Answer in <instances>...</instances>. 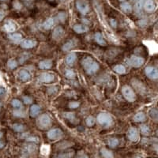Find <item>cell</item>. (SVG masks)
Masks as SVG:
<instances>
[{
    "label": "cell",
    "mask_w": 158,
    "mask_h": 158,
    "mask_svg": "<svg viewBox=\"0 0 158 158\" xmlns=\"http://www.w3.org/2000/svg\"><path fill=\"white\" fill-rule=\"evenodd\" d=\"M97 121L99 124L104 127H109L112 124L113 120L112 117L110 116L109 114L105 112L100 113L97 117Z\"/></svg>",
    "instance_id": "cell-1"
},
{
    "label": "cell",
    "mask_w": 158,
    "mask_h": 158,
    "mask_svg": "<svg viewBox=\"0 0 158 158\" xmlns=\"http://www.w3.org/2000/svg\"><path fill=\"white\" fill-rule=\"evenodd\" d=\"M36 125L39 128L42 130L48 129L52 126V120L49 116H48L47 114H43L39 116V118L36 120Z\"/></svg>",
    "instance_id": "cell-2"
},
{
    "label": "cell",
    "mask_w": 158,
    "mask_h": 158,
    "mask_svg": "<svg viewBox=\"0 0 158 158\" xmlns=\"http://www.w3.org/2000/svg\"><path fill=\"white\" fill-rule=\"evenodd\" d=\"M122 93L127 101L134 102L136 100L135 93H134L133 89L128 85H124L122 87Z\"/></svg>",
    "instance_id": "cell-3"
},
{
    "label": "cell",
    "mask_w": 158,
    "mask_h": 158,
    "mask_svg": "<svg viewBox=\"0 0 158 158\" xmlns=\"http://www.w3.org/2000/svg\"><path fill=\"white\" fill-rule=\"evenodd\" d=\"M76 7L82 14H86L89 11V6L86 0H77Z\"/></svg>",
    "instance_id": "cell-4"
},
{
    "label": "cell",
    "mask_w": 158,
    "mask_h": 158,
    "mask_svg": "<svg viewBox=\"0 0 158 158\" xmlns=\"http://www.w3.org/2000/svg\"><path fill=\"white\" fill-rule=\"evenodd\" d=\"M47 135H48V138L49 139H51V140H59V139H60L61 138L63 137V133L60 129L56 128V129L50 130L47 134Z\"/></svg>",
    "instance_id": "cell-5"
},
{
    "label": "cell",
    "mask_w": 158,
    "mask_h": 158,
    "mask_svg": "<svg viewBox=\"0 0 158 158\" xmlns=\"http://www.w3.org/2000/svg\"><path fill=\"white\" fill-rule=\"evenodd\" d=\"M145 60L142 57L137 56H132L130 59V63L132 67L135 68L141 67L144 64Z\"/></svg>",
    "instance_id": "cell-6"
},
{
    "label": "cell",
    "mask_w": 158,
    "mask_h": 158,
    "mask_svg": "<svg viewBox=\"0 0 158 158\" xmlns=\"http://www.w3.org/2000/svg\"><path fill=\"white\" fill-rule=\"evenodd\" d=\"M145 73L150 79H157L158 74L157 68L153 67H147L145 69Z\"/></svg>",
    "instance_id": "cell-7"
},
{
    "label": "cell",
    "mask_w": 158,
    "mask_h": 158,
    "mask_svg": "<svg viewBox=\"0 0 158 158\" xmlns=\"http://www.w3.org/2000/svg\"><path fill=\"white\" fill-rule=\"evenodd\" d=\"M64 34H65L64 29L61 26H58L53 31L52 38L55 40H61L64 36Z\"/></svg>",
    "instance_id": "cell-8"
},
{
    "label": "cell",
    "mask_w": 158,
    "mask_h": 158,
    "mask_svg": "<svg viewBox=\"0 0 158 158\" xmlns=\"http://www.w3.org/2000/svg\"><path fill=\"white\" fill-rule=\"evenodd\" d=\"M127 137L131 141H137L138 140V138H139L137 128L130 127L127 132Z\"/></svg>",
    "instance_id": "cell-9"
},
{
    "label": "cell",
    "mask_w": 158,
    "mask_h": 158,
    "mask_svg": "<svg viewBox=\"0 0 158 158\" xmlns=\"http://www.w3.org/2000/svg\"><path fill=\"white\" fill-rule=\"evenodd\" d=\"M39 79L41 82L44 83H49L55 79V76L52 74L49 73H42V74L40 75Z\"/></svg>",
    "instance_id": "cell-10"
},
{
    "label": "cell",
    "mask_w": 158,
    "mask_h": 158,
    "mask_svg": "<svg viewBox=\"0 0 158 158\" xmlns=\"http://www.w3.org/2000/svg\"><path fill=\"white\" fill-rule=\"evenodd\" d=\"M143 7H144L145 11L149 13H151L153 11H154L156 6H155L154 2L153 0H145L143 4Z\"/></svg>",
    "instance_id": "cell-11"
},
{
    "label": "cell",
    "mask_w": 158,
    "mask_h": 158,
    "mask_svg": "<svg viewBox=\"0 0 158 158\" xmlns=\"http://www.w3.org/2000/svg\"><path fill=\"white\" fill-rule=\"evenodd\" d=\"M36 45V41L32 40H22L21 43V48H25V49H29V48H32Z\"/></svg>",
    "instance_id": "cell-12"
},
{
    "label": "cell",
    "mask_w": 158,
    "mask_h": 158,
    "mask_svg": "<svg viewBox=\"0 0 158 158\" xmlns=\"http://www.w3.org/2000/svg\"><path fill=\"white\" fill-rule=\"evenodd\" d=\"M99 69V64L98 63H97V62H95V61H93V63L89 66L86 69H85V70H86V73L88 74H94L96 71H97Z\"/></svg>",
    "instance_id": "cell-13"
},
{
    "label": "cell",
    "mask_w": 158,
    "mask_h": 158,
    "mask_svg": "<svg viewBox=\"0 0 158 158\" xmlns=\"http://www.w3.org/2000/svg\"><path fill=\"white\" fill-rule=\"evenodd\" d=\"M39 68L41 70H46V69H50L52 66V61L50 59L43 60L39 63Z\"/></svg>",
    "instance_id": "cell-14"
},
{
    "label": "cell",
    "mask_w": 158,
    "mask_h": 158,
    "mask_svg": "<svg viewBox=\"0 0 158 158\" xmlns=\"http://www.w3.org/2000/svg\"><path fill=\"white\" fill-rule=\"evenodd\" d=\"M9 39L14 44H19L22 40V36L20 33H13L9 35Z\"/></svg>",
    "instance_id": "cell-15"
},
{
    "label": "cell",
    "mask_w": 158,
    "mask_h": 158,
    "mask_svg": "<svg viewBox=\"0 0 158 158\" xmlns=\"http://www.w3.org/2000/svg\"><path fill=\"white\" fill-rule=\"evenodd\" d=\"M76 59H77L76 54L74 52H71L70 53V54H68L67 56L66 57V63H67L68 65L72 66L74 63V62H75Z\"/></svg>",
    "instance_id": "cell-16"
},
{
    "label": "cell",
    "mask_w": 158,
    "mask_h": 158,
    "mask_svg": "<svg viewBox=\"0 0 158 158\" xmlns=\"http://www.w3.org/2000/svg\"><path fill=\"white\" fill-rule=\"evenodd\" d=\"M74 30L77 33H84V32H86L88 31L89 28L85 25L77 24V25H75L74 26Z\"/></svg>",
    "instance_id": "cell-17"
},
{
    "label": "cell",
    "mask_w": 158,
    "mask_h": 158,
    "mask_svg": "<svg viewBox=\"0 0 158 158\" xmlns=\"http://www.w3.org/2000/svg\"><path fill=\"white\" fill-rule=\"evenodd\" d=\"M4 28H5L6 32L11 33L16 30V25H14V23H13L12 21H8L4 25Z\"/></svg>",
    "instance_id": "cell-18"
},
{
    "label": "cell",
    "mask_w": 158,
    "mask_h": 158,
    "mask_svg": "<svg viewBox=\"0 0 158 158\" xmlns=\"http://www.w3.org/2000/svg\"><path fill=\"white\" fill-rule=\"evenodd\" d=\"M18 76H19V78L21 79V81H28L29 79H30V74L28 73V71H26V70H22L20 71V73L18 74Z\"/></svg>",
    "instance_id": "cell-19"
},
{
    "label": "cell",
    "mask_w": 158,
    "mask_h": 158,
    "mask_svg": "<svg viewBox=\"0 0 158 158\" xmlns=\"http://www.w3.org/2000/svg\"><path fill=\"white\" fill-rule=\"evenodd\" d=\"M40 112V107L36 104L32 105L30 108V116L32 117H36L39 115V113Z\"/></svg>",
    "instance_id": "cell-20"
},
{
    "label": "cell",
    "mask_w": 158,
    "mask_h": 158,
    "mask_svg": "<svg viewBox=\"0 0 158 158\" xmlns=\"http://www.w3.org/2000/svg\"><path fill=\"white\" fill-rule=\"evenodd\" d=\"M95 40H96V42L98 44H100V45H106V41L104 40V39L103 38V36H102L100 32H97V33L95 34Z\"/></svg>",
    "instance_id": "cell-21"
},
{
    "label": "cell",
    "mask_w": 158,
    "mask_h": 158,
    "mask_svg": "<svg viewBox=\"0 0 158 158\" xmlns=\"http://www.w3.org/2000/svg\"><path fill=\"white\" fill-rule=\"evenodd\" d=\"M54 25V19L52 18H48L47 20H46L44 23H43V28L46 29V30H48L50 28H52V27Z\"/></svg>",
    "instance_id": "cell-22"
},
{
    "label": "cell",
    "mask_w": 158,
    "mask_h": 158,
    "mask_svg": "<svg viewBox=\"0 0 158 158\" xmlns=\"http://www.w3.org/2000/svg\"><path fill=\"white\" fill-rule=\"evenodd\" d=\"M75 46V41L73 40H70L69 41H67L66 44H64L63 46V50L65 51V52H67V51H70V49H72Z\"/></svg>",
    "instance_id": "cell-23"
},
{
    "label": "cell",
    "mask_w": 158,
    "mask_h": 158,
    "mask_svg": "<svg viewBox=\"0 0 158 158\" xmlns=\"http://www.w3.org/2000/svg\"><path fill=\"white\" fill-rule=\"evenodd\" d=\"M120 8H121L122 11H124L125 13H128V14L132 11V7L130 6V4L129 3H126V2H123V3H121Z\"/></svg>",
    "instance_id": "cell-24"
},
{
    "label": "cell",
    "mask_w": 158,
    "mask_h": 158,
    "mask_svg": "<svg viewBox=\"0 0 158 158\" xmlns=\"http://www.w3.org/2000/svg\"><path fill=\"white\" fill-rule=\"evenodd\" d=\"M145 115L144 112H138L135 116H134V120L135 122H143L145 120Z\"/></svg>",
    "instance_id": "cell-25"
},
{
    "label": "cell",
    "mask_w": 158,
    "mask_h": 158,
    "mask_svg": "<svg viewBox=\"0 0 158 158\" xmlns=\"http://www.w3.org/2000/svg\"><path fill=\"white\" fill-rule=\"evenodd\" d=\"M100 153H101L102 156H103V157H104V158H113L114 157L112 152L110 151V150H108V149H105V148H103V149H101Z\"/></svg>",
    "instance_id": "cell-26"
},
{
    "label": "cell",
    "mask_w": 158,
    "mask_h": 158,
    "mask_svg": "<svg viewBox=\"0 0 158 158\" xmlns=\"http://www.w3.org/2000/svg\"><path fill=\"white\" fill-rule=\"evenodd\" d=\"M108 144L111 148H115L119 145V140L116 138H109L108 139Z\"/></svg>",
    "instance_id": "cell-27"
},
{
    "label": "cell",
    "mask_w": 158,
    "mask_h": 158,
    "mask_svg": "<svg viewBox=\"0 0 158 158\" xmlns=\"http://www.w3.org/2000/svg\"><path fill=\"white\" fill-rule=\"evenodd\" d=\"M114 70L115 72L119 74H123L126 73V68L123 67V65H116V67H114Z\"/></svg>",
    "instance_id": "cell-28"
},
{
    "label": "cell",
    "mask_w": 158,
    "mask_h": 158,
    "mask_svg": "<svg viewBox=\"0 0 158 158\" xmlns=\"http://www.w3.org/2000/svg\"><path fill=\"white\" fill-rule=\"evenodd\" d=\"M63 117H65L66 119L69 120L70 122H72V123H74V122L76 121L74 113L73 112H64L63 113Z\"/></svg>",
    "instance_id": "cell-29"
},
{
    "label": "cell",
    "mask_w": 158,
    "mask_h": 158,
    "mask_svg": "<svg viewBox=\"0 0 158 158\" xmlns=\"http://www.w3.org/2000/svg\"><path fill=\"white\" fill-rule=\"evenodd\" d=\"M12 127L15 131H18V132H22L25 130V126L20 123H14L12 125Z\"/></svg>",
    "instance_id": "cell-30"
},
{
    "label": "cell",
    "mask_w": 158,
    "mask_h": 158,
    "mask_svg": "<svg viewBox=\"0 0 158 158\" xmlns=\"http://www.w3.org/2000/svg\"><path fill=\"white\" fill-rule=\"evenodd\" d=\"M93 62V59H92L91 57H87V58L84 59V60L82 61V66L84 67L85 70Z\"/></svg>",
    "instance_id": "cell-31"
},
{
    "label": "cell",
    "mask_w": 158,
    "mask_h": 158,
    "mask_svg": "<svg viewBox=\"0 0 158 158\" xmlns=\"http://www.w3.org/2000/svg\"><path fill=\"white\" fill-rule=\"evenodd\" d=\"M140 130L141 133L142 134H144V135H149V133H150V130H149V126H146V125H144V124L141 125Z\"/></svg>",
    "instance_id": "cell-32"
},
{
    "label": "cell",
    "mask_w": 158,
    "mask_h": 158,
    "mask_svg": "<svg viewBox=\"0 0 158 158\" xmlns=\"http://www.w3.org/2000/svg\"><path fill=\"white\" fill-rule=\"evenodd\" d=\"M145 0H138L136 4H135V11H137L138 13H140L143 7V4H144Z\"/></svg>",
    "instance_id": "cell-33"
},
{
    "label": "cell",
    "mask_w": 158,
    "mask_h": 158,
    "mask_svg": "<svg viewBox=\"0 0 158 158\" xmlns=\"http://www.w3.org/2000/svg\"><path fill=\"white\" fill-rule=\"evenodd\" d=\"M73 156H74V151H71L58 155L56 158H71Z\"/></svg>",
    "instance_id": "cell-34"
},
{
    "label": "cell",
    "mask_w": 158,
    "mask_h": 158,
    "mask_svg": "<svg viewBox=\"0 0 158 158\" xmlns=\"http://www.w3.org/2000/svg\"><path fill=\"white\" fill-rule=\"evenodd\" d=\"M85 123H86V125L88 126H93L96 123V119L93 116H89L85 120Z\"/></svg>",
    "instance_id": "cell-35"
},
{
    "label": "cell",
    "mask_w": 158,
    "mask_h": 158,
    "mask_svg": "<svg viewBox=\"0 0 158 158\" xmlns=\"http://www.w3.org/2000/svg\"><path fill=\"white\" fill-rule=\"evenodd\" d=\"M7 66L8 67L10 68V69H14V68H16V67H18V63H17V61L15 59H10L8 61V63H7Z\"/></svg>",
    "instance_id": "cell-36"
},
{
    "label": "cell",
    "mask_w": 158,
    "mask_h": 158,
    "mask_svg": "<svg viewBox=\"0 0 158 158\" xmlns=\"http://www.w3.org/2000/svg\"><path fill=\"white\" fill-rule=\"evenodd\" d=\"M65 75H66V77L67 78L73 79L76 76V74H75V72L73 70H66V73H65Z\"/></svg>",
    "instance_id": "cell-37"
},
{
    "label": "cell",
    "mask_w": 158,
    "mask_h": 158,
    "mask_svg": "<svg viewBox=\"0 0 158 158\" xmlns=\"http://www.w3.org/2000/svg\"><path fill=\"white\" fill-rule=\"evenodd\" d=\"M57 18L60 22H65L67 19V14L65 12H59L57 15Z\"/></svg>",
    "instance_id": "cell-38"
},
{
    "label": "cell",
    "mask_w": 158,
    "mask_h": 158,
    "mask_svg": "<svg viewBox=\"0 0 158 158\" xmlns=\"http://www.w3.org/2000/svg\"><path fill=\"white\" fill-rule=\"evenodd\" d=\"M11 104H12V106H13L14 108H21V107H22V104H21V101L17 100V99L13 100L12 102H11Z\"/></svg>",
    "instance_id": "cell-39"
},
{
    "label": "cell",
    "mask_w": 158,
    "mask_h": 158,
    "mask_svg": "<svg viewBox=\"0 0 158 158\" xmlns=\"http://www.w3.org/2000/svg\"><path fill=\"white\" fill-rule=\"evenodd\" d=\"M40 151H41V153L43 155H48L50 151L49 145H42Z\"/></svg>",
    "instance_id": "cell-40"
},
{
    "label": "cell",
    "mask_w": 158,
    "mask_h": 158,
    "mask_svg": "<svg viewBox=\"0 0 158 158\" xmlns=\"http://www.w3.org/2000/svg\"><path fill=\"white\" fill-rule=\"evenodd\" d=\"M14 116H17V117H25V112L21 111V110H15L14 111Z\"/></svg>",
    "instance_id": "cell-41"
},
{
    "label": "cell",
    "mask_w": 158,
    "mask_h": 158,
    "mask_svg": "<svg viewBox=\"0 0 158 158\" xmlns=\"http://www.w3.org/2000/svg\"><path fill=\"white\" fill-rule=\"evenodd\" d=\"M80 105V103L77 101H72V102H70V104H69V108H77V107H79Z\"/></svg>",
    "instance_id": "cell-42"
},
{
    "label": "cell",
    "mask_w": 158,
    "mask_h": 158,
    "mask_svg": "<svg viewBox=\"0 0 158 158\" xmlns=\"http://www.w3.org/2000/svg\"><path fill=\"white\" fill-rule=\"evenodd\" d=\"M23 2H24V3H25V5L27 7H28V8H32L33 7V4H34V3H33V0H23Z\"/></svg>",
    "instance_id": "cell-43"
},
{
    "label": "cell",
    "mask_w": 158,
    "mask_h": 158,
    "mask_svg": "<svg viewBox=\"0 0 158 158\" xmlns=\"http://www.w3.org/2000/svg\"><path fill=\"white\" fill-rule=\"evenodd\" d=\"M23 101L25 104H30L32 102V99L28 97V96H25V97H23Z\"/></svg>",
    "instance_id": "cell-44"
},
{
    "label": "cell",
    "mask_w": 158,
    "mask_h": 158,
    "mask_svg": "<svg viewBox=\"0 0 158 158\" xmlns=\"http://www.w3.org/2000/svg\"><path fill=\"white\" fill-rule=\"evenodd\" d=\"M13 5H14V8H15V9H17V10H21V5L18 1H14Z\"/></svg>",
    "instance_id": "cell-45"
},
{
    "label": "cell",
    "mask_w": 158,
    "mask_h": 158,
    "mask_svg": "<svg viewBox=\"0 0 158 158\" xmlns=\"http://www.w3.org/2000/svg\"><path fill=\"white\" fill-rule=\"evenodd\" d=\"M26 140L28 141H32V142H38L39 138L37 137H29Z\"/></svg>",
    "instance_id": "cell-46"
},
{
    "label": "cell",
    "mask_w": 158,
    "mask_h": 158,
    "mask_svg": "<svg viewBox=\"0 0 158 158\" xmlns=\"http://www.w3.org/2000/svg\"><path fill=\"white\" fill-rule=\"evenodd\" d=\"M149 115H150V116H151V118L153 119V120L154 118H155V120H157V110H155L154 114H153V113L149 112Z\"/></svg>",
    "instance_id": "cell-47"
},
{
    "label": "cell",
    "mask_w": 158,
    "mask_h": 158,
    "mask_svg": "<svg viewBox=\"0 0 158 158\" xmlns=\"http://www.w3.org/2000/svg\"><path fill=\"white\" fill-rule=\"evenodd\" d=\"M111 24H112V27H114V28H116V25H117V23H116V21L115 19H111Z\"/></svg>",
    "instance_id": "cell-48"
},
{
    "label": "cell",
    "mask_w": 158,
    "mask_h": 158,
    "mask_svg": "<svg viewBox=\"0 0 158 158\" xmlns=\"http://www.w3.org/2000/svg\"><path fill=\"white\" fill-rule=\"evenodd\" d=\"M4 17H5V13L3 11L0 10V21H2L4 18Z\"/></svg>",
    "instance_id": "cell-49"
},
{
    "label": "cell",
    "mask_w": 158,
    "mask_h": 158,
    "mask_svg": "<svg viewBox=\"0 0 158 158\" xmlns=\"http://www.w3.org/2000/svg\"><path fill=\"white\" fill-rule=\"evenodd\" d=\"M6 93V89L4 88H0V96L3 97Z\"/></svg>",
    "instance_id": "cell-50"
},
{
    "label": "cell",
    "mask_w": 158,
    "mask_h": 158,
    "mask_svg": "<svg viewBox=\"0 0 158 158\" xmlns=\"http://www.w3.org/2000/svg\"><path fill=\"white\" fill-rule=\"evenodd\" d=\"M3 145H4L3 143H1V142H0V148H3Z\"/></svg>",
    "instance_id": "cell-51"
},
{
    "label": "cell",
    "mask_w": 158,
    "mask_h": 158,
    "mask_svg": "<svg viewBox=\"0 0 158 158\" xmlns=\"http://www.w3.org/2000/svg\"><path fill=\"white\" fill-rule=\"evenodd\" d=\"M79 158H88V157L87 156H83V157H81Z\"/></svg>",
    "instance_id": "cell-52"
},
{
    "label": "cell",
    "mask_w": 158,
    "mask_h": 158,
    "mask_svg": "<svg viewBox=\"0 0 158 158\" xmlns=\"http://www.w3.org/2000/svg\"><path fill=\"white\" fill-rule=\"evenodd\" d=\"M2 136H3V133H2V132L0 131V138H2Z\"/></svg>",
    "instance_id": "cell-53"
},
{
    "label": "cell",
    "mask_w": 158,
    "mask_h": 158,
    "mask_svg": "<svg viewBox=\"0 0 158 158\" xmlns=\"http://www.w3.org/2000/svg\"><path fill=\"white\" fill-rule=\"evenodd\" d=\"M133 158H141V157H138V156H136V157H133Z\"/></svg>",
    "instance_id": "cell-54"
},
{
    "label": "cell",
    "mask_w": 158,
    "mask_h": 158,
    "mask_svg": "<svg viewBox=\"0 0 158 158\" xmlns=\"http://www.w3.org/2000/svg\"><path fill=\"white\" fill-rule=\"evenodd\" d=\"M120 1H121V2H123V1H125V0H120Z\"/></svg>",
    "instance_id": "cell-55"
},
{
    "label": "cell",
    "mask_w": 158,
    "mask_h": 158,
    "mask_svg": "<svg viewBox=\"0 0 158 158\" xmlns=\"http://www.w3.org/2000/svg\"><path fill=\"white\" fill-rule=\"evenodd\" d=\"M0 1H6V0H0Z\"/></svg>",
    "instance_id": "cell-56"
},
{
    "label": "cell",
    "mask_w": 158,
    "mask_h": 158,
    "mask_svg": "<svg viewBox=\"0 0 158 158\" xmlns=\"http://www.w3.org/2000/svg\"><path fill=\"white\" fill-rule=\"evenodd\" d=\"M61 1H64V0H61Z\"/></svg>",
    "instance_id": "cell-57"
}]
</instances>
